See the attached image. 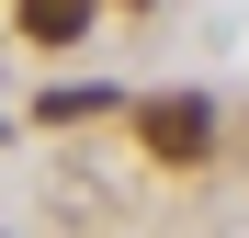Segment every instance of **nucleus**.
Wrapping results in <instances>:
<instances>
[{
	"instance_id": "1",
	"label": "nucleus",
	"mask_w": 249,
	"mask_h": 238,
	"mask_svg": "<svg viewBox=\"0 0 249 238\" xmlns=\"http://www.w3.org/2000/svg\"><path fill=\"white\" fill-rule=\"evenodd\" d=\"M136 136L159 159H204V147H215V102H204V91H159V102H136Z\"/></svg>"
},
{
	"instance_id": "2",
	"label": "nucleus",
	"mask_w": 249,
	"mask_h": 238,
	"mask_svg": "<svg viewBox=\"0 0 249 238\" xmlns=\"http://www.w3.org/2000/svg\"><path fill=\"white\" fill-rule=\"evenodd\" d=\"M12 23L34 46H79V34H91V0H12Z\"/></svg>"
}]
</instances>
